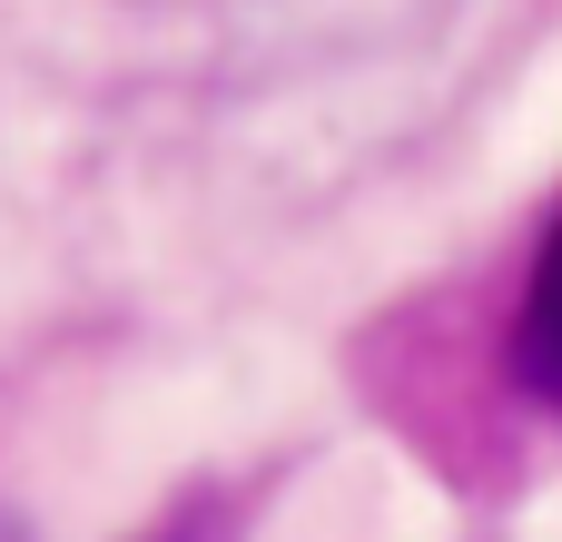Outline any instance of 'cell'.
Returning a JSON list of instances; mask_svg holds the SVG:
<instances>
[{"label":"cell","instance_id":"1","mask_svg":"<svg viewBox=\"0 0 562 542\" xmlns=\"http://www.w3.org/2000/svg\"><path fill=\"white\" fill-rule=\"evenodd\" d=\"M514 365H524L533 395L562 405V217H553V237H543V257H533L524 316H514Z\"/></svg>","mask_w":562,"mask_h":542},{"label":"cell","instance_id":"2","mask_svg":"<svg viewBox=\"0 0 562 542\" xmlns=\"http://www.w3.org/2000/svg\"><path fill=\"white\" fill-rule=\"evenodd\" d=\"M0 542H10V523H0Z\"/></svg>","mask_w":562,"mask_h":542}]
</instances>
